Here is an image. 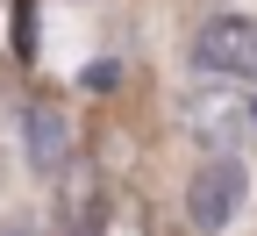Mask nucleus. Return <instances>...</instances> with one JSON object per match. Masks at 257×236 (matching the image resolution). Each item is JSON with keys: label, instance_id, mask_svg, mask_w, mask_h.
<instances>
[{"label": "nucleus", "instance_id": "f257e3e1", "mask_svg": "<svg viewBox=\"0 0 257 236\" xmlns=\"http://www.w3.org/2000/svg\"><path fill=\"white\" fill-rule=\"evenodd\" d=\"M179 122H186L193 143H207V150H236V136H257V86L207 79L200 93L179 100Z\"/></svg>", "mask_w": 257, "mask_h": 236}, {"label": "nucleus", "instance_id": "f03ea898", "mask_svg": "<svg viewBox=\"0 0 257 236\" xmlns=\"http://www.w3.org/2000/svg\"><path fill=\"white\" fill-rule=\"evenodd\" d=\"M243 193H250V172H243V158L236 150H214L200 172H193V186H186V222L200 229V236H221L236 222V208H243Z\"/></svg>", "mask_w": 257, "mask_h": 236}, {"label": "nucleus", "instance_id": "7ed1b4c3", "mask_svg": "<svg viewBox=\"0 0 257 236\" xmlns=\"http://www.w3.org/2000/svg\"><path fill=\"white\" fill-rule=\"evenodd\" d=\"M193 64H200L207 79L257 86V22L250 15H207L200 36H193Z\"/></svg>", "mask_w": 257, "mask_h": 236}, {"label": "nucleus", "instance_id": "20e7f679", "mask_svg": "<svg viewBox=\"0 0 257 236\" xmlns=\"http://www.w3.org/2000/svg\"><path fill=\"white\" fill-rule=\"evenodd\" d=\"M22 143H29L36 179H64V172H72V122H64V108L36 100V108L22 115Z\"/></svg>", "mask_w": 257, "mask_h": 236}, {"label": "nucleus", "instance_id": "39448f33", "mask_svg": "<svg viewBox=\"0 0 257 236\" xmlns=\"http://www.w3.org/2000/svg\"><path fill=\"white\" fill-rule=\"evenodd\" d=\"M86 236H157V215L136 186H107L86 215Z\"/></svg>", "mask_w": 257, "mask_h": 236}, {"label": "nucleus", "instance_id": "423d86ee", "mask_svg": "<svg viewBox=\"0 0 257 236\" xmlns=\"http://www.w3.org/2000/svg\"><path fill=\"white\" fill-rule=\"evenodd\" d=\"M0 236H43V222H36V215H8V222H0Z\"/></svg>", "mask_w": 257, "mask_h": 236}, {"label": "nucleus", "instance_id": "0eeeda50", "mask_svg": "<svg viewBox=\"0 0 257 236\" xmlns=\"http://www.w3.org/2000/svg\"><path fill=\"white\" fill-rule=\"evenodd\" d=\"M72 236H86V229H72Z\"/></svg>", "mask_w": 257, "mask_h": 236}]
</instances>
